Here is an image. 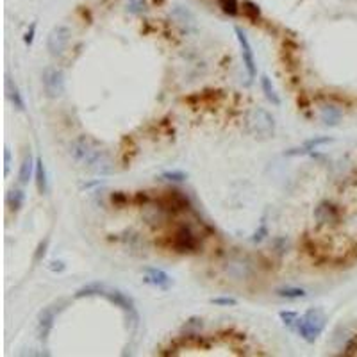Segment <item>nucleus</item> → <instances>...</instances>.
<instances>
[{"label":"nucleus","instance_id":"obj_1","mask_svg":"<svg viewBox=\"0 0 357 357\" xmlns=\"http://www.w3.org/2000/svg\"><path fill=\"white\" fill-rule=\"evenodd\" d=\"M70 156L77 161V163H82V165L93 168L98 174H107L111 172V166H109V161L104 156V152L95 145L93 141L86 136H80V138L73 139L70 145Z\"/></svg>","mask_w":357,"mask_h":357},{"label":"nucleus","instance_id":"obj_2","mask_svg":"<svg viewBox=\"0 0 357 357\" xmlns=\"http://www.w3.org/2000/svg\"><path fill=\"white\" fill-rule=\"evenodd\" d=\"M327 327V316L321 309H309L303 312V316L298 318L297 321V332L300 334V338L305 339L307 343H314L318 338L321 336V332Z\"/></svg>","mask_w":357,"mask_h":357},{"label":"nucleus","instance_id":"obj_3","mask_svg":"<svg viewBox=\"0 0 357 357\" xmlns=\"http://www.w3.org/2000/svg\"><path fill=\"white\" fill-rule=\"evenodd\" d=\"M246 123H248L250 132L255 134V136H261V138H270L275 132V120L263 107L252 109L246 116Z\"/></svg>","mask_w":357,"mask_h":357},{"label":"nucleus","instance_id":"obj_4","mask_svg":"<svg viewBox=\"0 0 357 357\" xmlns=\"http://www.w3.org/2000/svg\"><path fill=\"white\" fill-rule=\"evenodd\" d=\"M41 84L49 98H58L64 93V73L56 66L45 68L41 73Z\"/></svg>","mask_w":357,"mask_h":357},{"label":"nucleus","instance_id":"obj_5","mask_svg":"<svg viewBox=\"0 0 357 357\" xmlns=\"http://www.w3.org/2000/svg\"><path fill=\"white\" fill-rule=\"evenodd\" d=\"M71 31L68 25H56L52 31L49 32L47 38V49L52 56H61L66 50L68 43H70Z\"/></svg>","mask_w":357,"mask_h":357},{"label":"nucleus","instance_id":"obj_6","mask_svg":"<svg viewBox=\"0 0 357 357\" xmlns=\"http://www.w3.org/2000/svg\"><path fill=\"white\" fill-rule=\"evenodd\" d=\"M61 311H62L61 302L47 305L43 311H40V314H38V338L41 341H45L50 336V332L54 329V321H56V318H58V314Z\"/></svg>","mask_w":357,"mask_h":357},{"label":"nucleus","instance_id":"obj_7","mask_svg":"<svg viewBox=\"0 0 357 357\" xmlns=\"http://www.w3.org/2000/svg\"><path fill=\"white\" fill-rule=\"evenodd\" d=\"M102 297L109 300L111 303H115L116 307H120L123 312H127L134 325L138 323L139 316H138V312H136V303H134V300L130 298L129 295L121 293L120 290H106V293H104Z\"/></svg>","mask_w":357,"mask_h":357},{"label":"nucleus","instance_id":"obj_8","mask_svg":"<svg viewBox=\"0 0 357 357\" xmlns=\"http://www.w3.org/2000/svg\"><path fill=\"white\" fill-rule=\"evenodd\" d=\"M236 32V38H238V43H239V49H241V58H243V64H245V70L248 73L250 79H255L257 75V64H255V58H254V50H252V45H250L248 38L243 31H241L239 27L234 29Z\"/></svg>","mask_w":357,"mask_h":357},{"label":"nucleus","instance_id":"obj_9","mask_svg":"<svg viewBox=\"0 0 357 357\" xmlns=\"http://www.w3.org/2000/svg\"><path fill=\"white\" fill-rule=\"evenodd\" d=\"M174 248L180 254H186V252H195L198 248V239H196L195 232L187 225L178 227L174 234Z\"/></svg>","mask_w":357,"mask_h":357},{"label":"nucleus","instance_id":"obj_10","mask_svg":"<svg viewBox=\"0 0 357 357\" xmlns=\"http://www.w3.org/2000/svg\"><path fill=\"white\" fill-rule=\"evenodd\" d=\"M314 218L320 225H336L341 218V211L336 204L325 200L318 204V207L314 209Z\"/></svg>","mask_w":357,"mask_h":357},{"label":"nucleus","instance_id":"obj_11","mask_svg":"<svg viewBox=\"0 0 357 357\" xmlns=\"http://www.w3.org/2000/svg\"><path fill=\"white\" fill-rule=\"evenodd\" d=\"M143 281L147 284L156 286L159 290H170L172 284H174L172 277L165 270H159V268H145V279Z\"/></svg>","mask_w":357,"mask_h":357},{"label":"nucleus","instance_id":"obj_12","mask_svg":"<svg viewBox=\"0 0 357 357\" xmlns=\"http://www.w3.org/2000/svg\"><path fill=\"white\" fill-rule=\"evenodd\" d=\"M334 139L329 138V136H318V138H311L303 143L302 147L298 148H290V150L284 152V156H305V154H312V150H316L318 147H323V145H329Z\"/></svg>","mask_w":357,"mask_h":357},{"label":"nucleus","instance_id":"obj_13","mask_svg":"<svg viewBox=\"0 0 357 357\" xmlns=\"http://www.w3.org/2000/svg\"><path fill=\"white\" fill-rule=\"evenodd\" d=\"M225 272L231 277H234L236 281H243V279H248L252 275V268L245 259H232L225 266Z\"/></svg>","mask_w":357,"mask_h":357},{"label":"nucleus","instance_id":"obj_14","mask_svg":"<svg viewBox=\"0 0 357 357\" xmlns=\"http://www.w3.org/2000/svg\"><path fill=\"white\" fill-rule=\"evenodd\" d=\"M341 118H343V113H341V109H339L338 106H334V104H325V106H321L320 120L325 125L336 127V125L341 121Z\"/></svg>","mask_w":357,"mask_h":357},{"label":"nucleus","instance_id":"obj_15","mask_svg":"<svg viewBox=\"0 0 357 357\" xmlns=\"http://www.w3.org/2000/svg\"><path fill=\"white\" fill-rule=\"evenodd\" d=\"M165 205L166 209L182 211L189 207V200H187V196L182 195L180 191H168L165 196Z\"/></svg>","mask_w":357,"mask_h":357},{"label":"nucleus","instance_id":"obj_16","mask_svg":"<svg viewBox=\"0 0 357 357\" xmlns=\"http://www.w3.org/2000/svg\"><path fill=\"white\" fill-rule=\"evenodd\" d=\"M5 89H7V97L11 98L13 106L16 107L18 111H25V100L22 97V91L16 86V82H13L11 77H5Z\"/></svg>","mask_w":357,"mask_h":357},{"label":"nucleus","instance_id":"obj_17","mask_svg":"<svg viewBox=\"0 0 357 357\" xmlns=\"http://www.w3.org/2000/svg\"><path fill=\"white\" fill-rule=\"evenodd\" d=\"M34 177H36V187H38V191H40L41 195H45V193L49 191V177H47V168H45L41 157L36 159Z\"/></svg>","mask_w":357,"mask_h":357},{"label":"nucleus","instance_id":"obj_18","mask_svg":"<svg viewBox=\"0 0 357 357\" xmlns=\"http://www.w3.org/2000/svg\"><path fill=\"white\" fill-rule=\"evenodd\" d=\"M107 286L104 284V282H89V284L82 286L80 290L75 291V298H84V297H102L104 293H106Z\"/></svg>","mask_w":357,"mask_h":357},{"label":"nucleus","instance_id":"obj_19","mask_svg":"<svg viewBox=\"0 0 357 357\" xmlns=\"http://www.w3.org/2000/svg\"><path fill=\"white\" fill-rule=\"evenodd\" d=\"M36 172V161L32 159L31 152L23 157L22 165H20V174H18V178L22 184H29V180L32 178V174Z\"/></svg>","mask_w":357,"mask_h":357},{"label":"nucleus","instance_id":"obj_20","mask_svg":"<svg viewBox=\"0 0 357 357\" xmlns=\"http://www.w3.org/2000/svg\"><path fill=\"white\" fill-rule=\"evenodd\" d=\"M261 89H263L264 97H266L273 106H281V97H279L275 86L272 84V79H270L268 75L261 77Z\"/></svg>","mask_w":357,"mask_h":357},{"label":"nucleus","instance_id":"obj_21","mask_svg":"<svg viewBox=\"0 0 357 357\" xmlns=\"http://www.w3.org/2000/svg\"><path fill=\"white\" fill-rule=\"evenodd\" d=\"M7 205L11 211H20L23 207V204H25V191L23 189H18V187H14V189H11V191L7 193Z\"/></svg>","mask_w":357,"mask_h":357},{"label":"nucleus","instance_id":"obj_22","mask_svg":"<svg viewBox=\"0 0 357 357\" xmlns=\"http://www.w3.org/2000/svg\"><path fill=\"white\" fill-rule=\"evenodd\" d=\"M172 16H174L178 23H182V25H195V16H193L191 11L187 7H184V5H175L174 11H172Z\"/></svg>","mask_w":357,"mask_h":357},{"label":"nucleus","instance_id":"obj_23","mask_svg":"<svg viewBox=\"0 0 357 357\" xmlns=\"http://www.w3.org/2000/svg\"><path fill=\"white\" fill-rule=\"evenodd\" d=\"M241 11L245 14V18H248L250 22H257L259 18H261V7H259L255 2L252 0H243V4H241Z\"/></svg>","mask_w":357,"mask_h":357},{"label":"nucleus","instance_id":"obj_24","mask_svg":"<svg viewBox=\"0 0 357 357\" xmlns=\"http://www.w3.org/2000/svg\"><path fill=\"white\" fill-rule=\"evenodd\" d=\"M281 298H288V300H297V298H305L307 297V291L303 288H281V290L275 291Z\"/></svg>","mask_w":357,"mask_h":357},{"label":"nucleus","instance_id":"obj_25","mask_svg":"<svg viewBox=\"0 0 357 357\" xmlns=\"http://www.w3.org/2000/svg\"><path fill=\"white\" fill-rule=\"evenodd\" d=\"M220 7H222V11L225 14H229V16H238V13H239V0H218Z\"/></svg>","mask_w":357,"mask_h":357},{"label":"nucleus","instance_id":"obj_26","mask_svg":"<svg viewBox=\"0 0 357 357\" xmlns=\"http://www.w3.org/2000/svg\"><path fill=\"white\" fill-rule=\"evenodd\" d=\"M148 4L147 0H129V4H127V11L130 14H143L147 13Z\"/></svg>","mask_w":357,"mask_h":357},{"label":"nucleus","instance_id":"obj_27","mask_svg":"<svg viewBox=\"0 0 357 357\" xmlns=\"http://www.w3.org/2000/svg\"><path fill=\"white\" fill-rule=\"evenodd\" d=\"M49 238H45V239H41L40 243H38V246H36L34 250V263H41L45 259V255H47V252H49Z\"/></svg>","mask_w":357,"mask_h":357},{"label":"nucleus","instance_id":"obj_28","mask_svg":"<svg viewBox=\"0 0 357 357\" xmlns=\"http://www.w3.org/2000/svg\"><path fill=\"white\" fill-rule=\"evenodd\" d=\"M279 318H281L282 323H284L286 327H295L300 316H298V312H295V311H281L279 312Z\"/></svg>","mask_w":357,"mask_h":357},{"label":"nucleus","instance_id":"obj_29","mask_svg":"<svg viewBox=\"0 0 357 357\" xmlns=\"http://www.w3.org/2000/svg\"><path fill=\"white\" fill-rule=\"evenodd\" d=\"M165 180H174V182H182L187 178V174H184L182 170H174V172H165L161 175Z\"/></svg>","mask_w":357,"mask_h":357},{"label":"nucleus","instance_id":"obj_30","mask_svg":"<svg viewBox=\"0 0 357 357\" xmlns=\"http://www.w3.org/2000/svg\"><path fill=\"white\" fill-rule=\"evenodd\" d=\"M211 303L222 305V307H234V305H238V300L231 298V297H216V298H211Z\"/></svg>","mask_w":357,"mask_h":357},{"label":"nucleus","instance_id":"obj_31","mask_svg":"<svg viewBox=\"0 0 357 357\" xmlns=\"http://www.w3.org/2000/svg\"><path fill=\"white\" fill-rule=\"evenodd\" d=\"M343 354H345V356H354V354H357V334L352 336V338L347 341Z\"/></svg>","mask_w":357,"mask_h":357},{"label":"nucleus","instance_id":"obj_32","mask_svg":"<svg viewBox=\"0 0 357 357\" xmlns=\"http://www.w3.org/2000/svg\"><path fill=\"white\" fill-rule=\"evenodd\" d=\"M111 200H113V204H115V205L121 207L123 204H127V202H129V196L125 195V193H121V191H116V193H113V195H111Z\"/></svg>","mask_w":357,"mask_h":357},{"label":"nucleus","instance_id":"obj_33","mask_svg":"<svg viewBox=\"0 0 357 357\" xmlns=\"http://www.w3.org/2000/svg\"><path fill=\"white\" fill-rule=\"evenodd\" d=\"M266 236H268V227H266V223H263V225L259 227V231H255V234L252 236V241H254V243H259V241H263Z\"/></svg>","mask_w":357,"mask_h":357},{"label":"nucleus","instance_id":"obj_34","mask_svg":"<svg viewBox=\"0 0 357 357\" xmlns=\"http://www.w3.org/2000/svg\"><path fill=\"white\" fill-rule=\"evenodd\" d=\"M34 36H36V23H31V27H29V31H27V32H25V36H23V43L31 47V45L34 43Z\"/></svg>","mask_w":357,"mask_h":357},{"label":"nucleus","instance_id":"obj_35","mask_svg":"<svg viewBox=\"0 0 357 357\" xmlns=\"http://www.w3.org/2000/svg\"><path fill=\"white\" fill-rule=\"evenodd\" d=\"M273 246H275L277 254H284L286 246H288V241H286V238H275V239H273Z\"/></svg>","mask_w":357,"mask_h":357},{"label":"nucleus","instance_id":"obj_36","mask_svg":"<svg viewBox=\"0 0 357 357\" xmlns=\"http://www.w3.org/2000/svg\"><path fill=\"white\" fill-rule=\"evenodd\" d=\"M49 268H50V272H58V273H61V272H64V268H66V264L62 263V261H52Z\"/></svg>","mask_w":357,"mask_h":357},{"label":"nucleus","instance_id":"obj_37","mask_svg":"<svg viewBox=\"0 0 357 357\" xmlns=\"http://www.w3.org/2000/svg\"><path fill=\"white\" fill-rule=\"evenodd\" d=\"M9 165H11V150H9V147L4 148V174L7 175L9 174Z\"/></svg>","mask_w":357,"mask_h":357},{"label":"nucleus","instance_id":"obj_38","mask_svg":"<svg viewBox=\"0 0 357 357\" xmlns=\"http://www.w3.org/2000/svg\"><path fill=\"white\" fill-rule=\"evenodd\" d=\"M186 327L187 329H202V320L200 318H189Z\"/></svg>","mask_w":357,"mask_h":357}]
</instances>
